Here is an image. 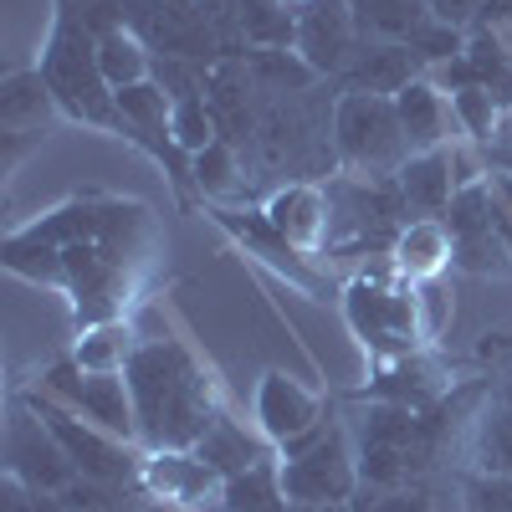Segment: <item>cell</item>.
<instances>
[{"label":"cell","mask_w":512,"mask_h":512,"mask_svg":"<svg viewBox=\"0 0 512 512\" xmlns=\"http://www.w3.org/2000/svg\"><path fill=\"white\" fill-rule=\"evenodd\" d=\"M26 231L57 251L62 292H72L82 323H108L113 318V308L123 303L128 282H134V272L144 262L139 251L154 236L149 210L123 205V200H72V205L52 210L47 221H36Z\"/></svg>","instance_id":"6da1fadb"},{"label":"cell","mask_w":512,"mask_h":512,"mask_svg":"<svg viewBox=\"0 0 512 512\" xmlns=\"http://www.w3.org/2000/svg\"><path fill=\"white\" fill-rule=\"evenodd\" d=\"M123 379L134 390L144 451H190L221 415L216 379L200 369V359L180 338H149V344H139Z\"/></svg>","instance_id":"7a4b0ae2"},{"label":"cell","mask_w":512,"mask_h":512,"mask_svg":"<svg viewBox=\"0 0 512 512\" xmlns=\"http://www.w3.org/2000/svg\"><path fill=\"white\" fill-rule=\"evenodd\" d=\"M354 456H359V482L364 487H410L425 482L446 456V400L436 410H405V405H384L364 400V410L349 420Z\"/></svg>","instance_id":"3957f363"},{"label":"cell","mask_w":512,"mask_h":512,"mask_svg":"<svg viewBox=\"0 0 512 512\" xmlns=\"http://www.w3.org/2000/svg\"><path fill=\"white\" fill-rule=\"evenodd\" d=\"M36 72H41V82L52 88L62 118L88 123V128H103V134H123L118 98H113L108 77H103V67H98V36L82 26L72 11H62V6H57V16H52V31H47V47H41Z\"/></svg>","instance_id":"277c9868"},{"label":"cell","mask_w":512,"mask_h":512,"mask_svg":"<svg viewBox=\"0 0 512 512\" xmlns=\"http://www.w3.org/2000/svg\"><path fill=\"white\" fill-rule=\"evenodd\" d=\"M333 149L338 164L359 180H395L405 159H410V139L400 128L395 98L379 93H338L333 98Z\"/></svg>","instance_id":"5b68a950"},{"label":"cell","mask_w":512,"mask_h":512,"mask_svg":"<svg viewBox=\"0 0 512 512\" xmlns=\"http://www.w3.org/2000/svg\"><path fill=\"white\" fill-rule=\"evenodd\" d=\"M287 502H354L359 497V456L344 420H318L313 431L277 446Z\"/></svg>","instance_id":"8992f818"},{"label":"cell","mask_w":512,"mask_h":512,"mask_svg":"<svg viewBox=\"0 0 512 512\" xmlns=\"http://www.w3.org/2000/svg\"><path fill=\"white\" fill-rule=\"evenodd\" d=\"M344 318L354 328V338L369 349L374 364L384 359H405L420 354V323H415V282H369L354 277L344 287Z\"/></svg>","instance_id":"52a82bcc"},{"label":"cell","mask_w":512,"mask_h":512,"mask_svg":"<svg viewBox=\"0 0 512 512\" xmlns=\"http://www.w3.org/2000/svg\"><path fill=\"white\" fill-rule=\"evenodd\" d=\"M328 205H333V236L328 246H379V251H395V236L410 226V210L400 200L395 180H338L328 185Z\"/></svg>","instance_id":"ba28073f"},{"label":"cell","mask_w":512,"mask_h":512,"mask_svg":"<svg viewBox=\"0 0 512 512\" xmlns=\"http://www.w3.org/2000/svg\"><path fill=\"white\" fill-rule=\"evenodd\" d=\"M26 405L57 431L62 451L72 456V466H77L82 477H93V482H118V487H139V461H144V456L128 451V441L98 431L93 420H82L67 400H57V395H47V390H31Z\"/></svg>","instance_id":"9c48e42d"},{"label":"cell","mask_w":512,"mask_h":512,"mask_svg":"<svg viewBox=\"0 0 512 512\" xmlns=\"http://www.w3.org/2000/svg\"><path fill=\"white\" fill-rule=\"evenodd\" d=\"M6 477H16L36 492H67L82 477L72 466V456L62 451L57 431L26 400H16L11 420H6Z\"/></svg>","instance_id":"30bf717a"},{"label":"cell","mask_w":512,"mask_h":512,"mask_svg":"<svg viewBox=\"0 0 512 512\" xmlns=\"http://www.w3.org/2000/svg\"><path fill=\"white\" fill-rule=\"evenodd\" d=\"M57 98L52 88L41 82L36 67L26 72H6V82H0V169H11L36 149V144H47L52 139V123H57Z\"/></svg>","instance_id":"8fae6325"},{"label":"cell","mask_w":512,"mask_h":512,"mask_svg":"<svg viewBox=\"0 0 512 512\" xmlns=\"http://www.w3.org/2000/svg\"><path fill=\"white\" fill-rule=\"evenodd\" d=\"M226 477L195 451H144L139 461V492L149 502L180 507V512H216Z\"/></svg>","instance_id":"7c38bea8"},{"label":"cell","mask_w":512,"mask_h":512,"mask_svg":"<svg viewBox=\"0 0 512 512\" xmlns=\"http://www.w3.org/2000/svg\"><path fill=\"white\" fill-rule=\"evenodd\" d=\"M359 47H364V36H359L349 0H313V6L297 11V52L308 57L318 77H344Z\"/></svg>","instance_id":"4fadbf2b"},{"label":"cell","mask_w":512,"mask_h":512,"mask_svg":"<svg viewBox=\"0 0 512 512\" xmlns=\"http://www.w3.org/2000/svg\"><path fill=\"white\" fill-rule=\"evenodd\" d=\"M446 93L456 88H487L502 108H512V52H507V41L502 31L492 26H472V36H466V52L446 67L431 72Z\"/></svg>","instance_id":"5bb4252c"},{"label":"cell","mask_w":512,"mask_h":512,"mask_svg":"<svg viewBox=\"0 0 512 512\" xmlns=\"http://www.w3.org/2000/svg\"><path fill=\"white\" fill-rule=\"evenodd\" d=\"M451 390L446 369L431 354H405V359H384L374 364V379L359 390V400H384V405H405V410H436Z\"/></svg>","instance_id":"9a60e30c"},{"label":"cell","mask_w":512,"mask_h":512,"mask_svg":"<svg viewBox=\"0 0 512 512\" xmlns=\"http://www.w3.org/2000/svg\"><path fill=\"white\" fill-rule=\"evenodd\" d=\"M318 420H323V400L308 390V384H297L282 369L262 374V384H256V431H262L272 446H287L292 436L313 431Z\"/></svg>","instance_id":"2e32d148"},{"label":"cell","mask_w":512,"mask_h":512,"mask_svg":"<svg viewBox=\"0 0 512 512\" xmlns=\"http://www.w3.org/2000/svg\"><path fill=\"white\" fill-rule=\"evenodd\" d=\"M262 216H267V221H272L297 251H303V256L323 251L328 236H333V205H328V190L313 185V180H287L282 190H272V200H267Z\"/></svg>","instance_id":"e0dca14e"},{"label":"cell","mask_w":512,"mask_h":512,"mask_svg":"<svg viewBox=\"0 0 512 512\" xmlns=\"http://www.w3.org/2000/svg\"><path fill=\"white\" fill-rule=\"evenodd\" d=\"M415 77H425V62L415 57L410 41H364L359 57L349 62V72L338 77L349 93H379L395 98L400 88H410Z\"/></svg>","instance_id":"ac0fdd59"},{"label":"cell","mask_w":512,"mask_h":512,"mask_svg":"<svg viewBox=\"0 0 512 512\" xmlns=\"http://www.w3.org/2000/svg\"><path fill=\"white\" fill-rule=\"evenodd\" d=\"M395 185H400V200H405V210H410V221H420V216H446L451 210V200H456V164H451V144H441V149H425V154H410L405 159V169L395 175Z\"/></svg>","instance_id":"d6986e66"},{"label":"cell","mask_w":512,"mask_h":512,"mask_svg":"<svg viewBox=\"0 0 512 512\" xmlns=\"http://www.w3.org/2000/svg\"><path fill=\"white\" fill-rule=\"evenodd\" d=\"M395 113H400L405 139H410V154H425V149L451 144V123H456V113H451L446 88H441V82H436L431 72L415 77L410 88H400V93H395Z\"/></svg>","instance_id":"ffe728a7"},{"label":"cell","mask_w":512,"mask_h":512,"mask_svg":"<svg viewBox=\"0 0 512 512\" xmlns=\"http://www.w3.org/2000/svg\"><path fill=\"white\" fill-rule=\"evenodd\" d=\"M472 472L512 477V369L492 384V395L472 415Z\"/></svg>","instance_id":"44dd1931"},{"label":"cell","mask_w":512,"mask_h":512,"mask_svg":"<svg viewBox=\"0 0 512 512\" xmlns=\"http://www.w3.org/2000/svg\"><path fill=\"white\" fill-rule=\"evenodd\" d=\"M82 420H93L98 431L118 441H139V415H134V390L123 374H82V390L72 400Z\"/></svg>","instance_id":"7402d4cb"},{"label":"cell","mask_w":512,"mask_h":512,"mask_svg":"<svg viewBox=\"0 0 512 512\" xmlns=\"http://www.w3.org/2000/svg\"><path fill=\"white\" fill-rule=\"evenodd\" d=\"M395 267L405 282H425V277H446V267H456V246L441 216H420L395 236Z\"/></svg>","instance_id":"603a6c76"},{"label":"cell","mask_w":512,"mask_h":512,"mask_svg":"<svg viewBox=\"0 0 512 512\" xmlns=\"http://www.w3.org/2000/svg\"><path fill=\"white\" fill-rule=\"evenodd\" d=\"M200 461H210V466H216V472L221 477H236V472H246V466H256V461H267V456H277V446L262 436V431H246V425L241 420H231L226 410L216 415V425H210V431L190 446Z\"/></svg>","instance_id":"cb8c5ba5"},{"label":"cell","mask_w":512,"mask_h":512,"mask_svg":"<svg viewBox=\"0 0 512 512\" xmlns=\"http://www.w3.org/2000/svg\"><path fill=\"white\" fill-rule=\"evenodd\" d=\"M221 216V226L226 231H236L246 246H256V256H267V262L287 277V282H297V287H308V292H318V277L303 267V251H297L267 216H241V210H216Z\"/></svg>","instance_id":"d4e9b609"},{"label":"cell","mask_w":512,"mask_h":512,"mask_svg":"<svg viewBox=\"0 0 512 512\" xmlns=\"http://www.w3.org/2000/svg\"><path fill=\"white\" fill-rule=\"evenodd\" d=\"M236 31L246 52H297V11L282 0H236Z\"/></svg>","instance_id":"484cf974"},{"label":"cell","mask_w":512,"mask_h":512,"mask_svg":"<svg viewBox=\"0 0 512 512\" xmlns=\"http://www.w3.org/2000/svg\"><path fill=\"white\" fill-rule=\"evenodd\" d=\"M287 507H292V502H287V492H282V461L267 456V461L246 466V472L226 477L216 512H287Z\"/></svg>","instance_id":"4316f807"},{"label":"cell","mask_w":512,"mask_h":512,"mask_svg":"<svg viewBox=\"0 0 512 512\" xmlns=\"http://www.w3.org/2000/svg\"><path fill=\"white\" fill-rule=\"evenodd\" d=\"M364 41H415L425 21H436L425 0H349Z\"/></svg>","instance_id":"83f0119b"},{"label":"cell","mask_w":512,"mask_h":512,"mask_svg":"<svg viewBox=\"0 0 512 512\" xmlns=\"http://www.w3.org/2000/svg\"><path fill=\"white\" fill-rule=\"evenodd\" d=\"M98 67H103V77H108L113 93H118V88H139V82L154 77V47H149L139 31H128V26L103 31V36H98Z\"/></svg>","instance_id":"f1b7e54d"},{"label":"cell","mask_w":512,"mask_h":512,"mask_svg":"<svg viewBox=\"0 0 512 512\" xmlns=\"http://www.w3.org/2000/svg\"><path fill=\"white\" fill-rule=\"evenodd\" d=\"M134 349H139L134 344V328L108 318V323H88V328H82L72 359L82 364V374H123L128 359H134Z\"/></svg>","instance_id":"f546056e"},{"label":"cell","mask_w":512,"mask_h":512,"mask_svg":"<svg viewBox=\"0 0 512 512\" xmlns=\"http://www.w3.org/2000/svg\"><path fill=\"white\" fill-rule=\"evenodd\" d=\"M246 72H251V82L262 88L267 98H292V93H308L313 82H318V72L308 67V57L303 52H246Z\"/></svg>","instance_id":"4dcf8cb0"},{"label":"cell","mask_w":512,"mask_h":512,"mask_svg":"<svg viewBox=\"0 0 512 512\" xmlns=\"http://www.w3.org/2000/svg\"><path fill=\"white\" fill-rule=\"evenodd\" d=\"M451 98V113H456V134L466 139V144H492L497 139V128H502V118H507V108L487 93V88H456V93H446Z\"/></svg>","instance_id":"1f68e13d"},{"label":"cell","mask_w":512,"mask_h":512,"mask_svg":"<svg viewBox=\"0 0 512 512\" xmlns=\"http://www.w3.org/2000/svg\"><path fill=\"white\" fill-rule=\"evenodd\" d=\"M190 180H195V190H200L205 200H226V195H236V185H241L236 144H231V139H216L210 149H200V154L190 159Z\"/></svg>","instance_id":"d6a6232c"},{"label":"cell","mask_w":512,"mask_h":512,"mask_svg":"<svg viewBox=\"0 0 512 512\" xmlns=\"http://www.w3.org/2000/svg\"><path fill=\"white\" fill-rule=\"evenodd\" d=\"M451 318H456V303H451L446 277L415 282V323H420V344H425V349H436L441 338L451 333Z\"/></svg>","instance_id":"836d02e7"},{"label":"cell","mask_w":512,"mask_h":512,"mask_svg":"<svg viewBox=\"0 0 512 512\" xmlns=\"http://www.w3.org/2000/svg\"><path fill=\"white\" fill-rule=\"evenodd\" d=\"M169 134H175V144L195 159L200 149H210L221 139V123H216V108H210V98H185L175 103V113H169Z\"/></svg>","instance_id":"e575fe53"},{"label":"cell","mask_w":512,"mask_h":512,"mask_svg":"<svg viewBox=\"0 0 512 512\" xmlns=\"http://www.w3.org/2000/svg\"><path fill=\"white\" fill-rule=\"evenodd\" d=\"M349 512H441V507L425 482H410V487H359Z\"/></svg>","instance_id":"d590c367"},{"label":"cell","mask_w":512,"mask_h":512,"mask_svg":"<svg viewBox=\"0 0 512 512\" xmlns=\"http://www.w3.org/2000/svg\"><path fill=\"white\" fill-rule=\"evenodd\" d=\"M466 26H446V21H425L420 31H415V57L425 62V72H436V67H446V62H456L461 52H466Z\"/></svg>","instance_id":"8d00e7d4"},{"label":"cell","mask_w":512,"mask_h":512,"mask_svg":"<svg viewBox=\"0 0 512 512\" xmlns=\"http://www.w3.org/2000/svg\"><path fill=\"white\" fill-rule=\"evenodd\" d=\"M461 502H466V512H512V477L472 472L461 482Z\"/></svg>","instance_id":"74e56055"},{"label":"cell","mask_w":512,"mask_h":512,"mask_svg":"<svg viewBox=\"0 0 512 512\" xmlns=\"http://www.w3.org/2000/svg\"><path fill=\"white\" fill-rule=\"evenodd\" d=\"M0 512H67L57 492H36L16 477H0Z\"/></svg>","instance_id":"f35d334b"},{"label":"cell","mask_w":512,"mask_h":512,"mask_svg":"<svg viewBox=\"0 0 512 512\" xmlns=\"http://www.w3.org/2000/svg\"><path fill=\"white\" fill-rule=\"evenodd\" d=\"M41 390L72 405V400H77V390H82V364H77V359H62V364H52L47 374H41Z\"/></svg>","instance_id":"ab89813d"},{"label":"cell","mask_w":512,"mask_h":512,"mask_svg":"<svg viewBox=\"0 0 512 512\" xmlns=\"http://www.w3.org/2000/svg\"><path fill=\"white\" fill-rule=\"evenodd\" d=\"M431 6V16L436 21H446V26H466L472 31V21H477V11H482V0H425Z\"/></svg>","instance_id":"60d3db41"},{"label":"cell","mask_w":512,"mask_h":512,"mask_svg":"<svg viewBox=\"0 0 512 512\" xmlns=\"http://www.w3.org/2000/svg\"><path fill=\"white\" fill-rule=\"evenodd\" d=\"M507 21H512V0H482V11H477L472 26H492V31H502Z\"/></svg>","instance_id":"b9f144b4"},{"label":"cell","mask_w":512,"mask_h":512,"mask_svg":"<svg viewBox=\"0 0 512 512\" xmlns=\"http://www.w3.org/2000/svg\"><path fill=\"white\" fill-rule=\"evenodd\" d=\"M487 169L492 175H512V144H487Z\"/></svg>","instance_id":"7bdbcfd3"},{"label":"cell","mask_w":512,"mask_h":512,"mask_svg":"<svg viewBox=\"0 0 512 512\" xmlns=\"http://www.w3.org/2000/svg\"><path fill=\"white\" fill-rule=\"evenodd\" d=\"M287 512H349V502H292Z\"/></svg>","instance_id":"ee69618b"},{"label":"cell","mask_w":512,"mask_h":512,"mask_svg":"<svg viewBox=\"0 0 512 512\" xmlns=\"http://www.w3.org/2000/svg\"><path fill=\"white\" fill-rule=\"evenodd\" d=\"M492 190L502 195V205L512 210V175H492Z\"/></svg>","instance_id":"f6af8a7d"},{"label":"cell","mask_w":512,"mask_h":512,"mask_svg":"<svg viewBox=\"0 0 512 512\" xmlns=\"http://www.w3.org/2000/svg\"><path fill=\"white\" fill-rule=\"evenodd\" d=\"M134 512H180V507H164V502H149V497H144V502H139Z\"/></svg>","instance_id":"bcb514c9"},{"label":"cell","mask_w":512,"mask_h":512,"mask_svg":"<svg viewBox=\"0 0 512 512\" xmlns=\"http://www.w3.org/2000/svg\"><path fill=\"white\" fill-rule=\"evenodd\" d=\"M282 6H287V11H303V6H313V0H282Z\"/></svg>","instance_id":"7dc6e473"},{"label":"cell","mask_w":512,"mask_h":512,"mask_svg":"<svg viewBox=\"0 0 512 512\" xmlns=\"http://www.w3.org/2000/svg\"><path fill=\"white\" fill-rule=\"evenodd\" d=\"M502 41H507V52H512V21H507V26H502Z\"/></svg>","instance_id":"c3c4849f"}]
</instances>
